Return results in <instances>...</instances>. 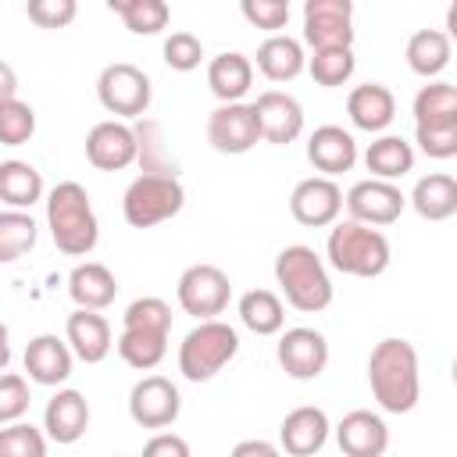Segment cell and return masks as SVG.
Here are the masks:
<instances>
[{
  "instance_id": "obj_1",
  "label": "cell",
  "mask_w": 457,
  "mask_h": 457,
  "mask_svg": "<svg viewBox=\"0 0 457 457\" xmlns=\"http://www.w3.org/2000/svg\"><path fill=\"white\" fill-rule=\"evenodd\" d=\"M368 386L382 411L407 414L414 411L421 396V375H418V350L414 343L400 336H386L368 353Z\"/></svg>"
},
{
  "instance_id": "obj_2",
  "label": "cell",
  "mask_w": 457,
  "mask_h": 457,
  "mask_svg": "<svg viewBox=\"0 0 457 457\" xmlns=\"http://www.w3.org/2000/svg\"><path fill=\"white\" fill-rule=\"evenodd\" d=\"M171 336V307L161 296H139L121 314L118 357L136 371H154L168 353Z\"/></svg>"
},
{
  "instance_id": "obj_3",
  "label": "cell",
  "mask_w": 457,
  "mask_h": 457,
  "mask_svg": "<svg viewBox=\"0 0 457 457\" xmlns=\"http://www.w3.org/2000/svg\"><path fill=\"white\" fill-rule=\"evenodd\" d=\"M46 228L61 253L68 257L93 253L100 239V221L93 214V204L82 182H57L46 193Z\"/></svg>"
},
{
  "instance_id": "obj_4",
  "label": "cell",
  "mask_w": 457,
  "mask_h": 457,
  "mask_svg": "<svg viewBox=\"0 0 457 457\" xmlns=\"http://www.w3.org/2000/svg\"><path fill=\"white\" fill-rule=\"evenodd\" d=\"M275 282H278L286 303L303 311V314H318L332 303V278L325 271V261L303 243H293V246L278 250Z\"/></svg>"
},
{
  "instance_id": "obj_5",
  "label": "cell",
  "mask_w": 457,
  "mask_h": 457,
  "mask_svg": "<svg viewBox=\"0 0 457 457\" xmlns=\"http://www.w3.org/2000/svg\"><path fill=\"white\" fill-rule=\"evenodd\" d=\"M325 253H328V264L336 271L353 275V278H378L393 257L382 228H368V225H357L350 218L332 225Z\"/></svg>"
},
{
  "instance_id": "obj_6",
  "label": "cell",
  "mask_w": 457,
  "mask_h": 457,
  "mask_svg": "<svg viewBox=\"0 0 457 457\" xmlns=\"http://www.w3.org/2000/svg\"><path fill=\"white\" fill-rule=\"evenodd\" d=\"M239 353V332L228 321H200L196 328L186 332L179 343V371L189 382H207L214 378L232 357Z\"/></svg>"
},
{
  "instance_id": "obj_7",
  "label": "cell",
  "mask_w": 457,
  "mask_h": 457,
  "mask_svg": "<svg viewBox=\"0 0 457 457\" xmlns=\"http://www.w3.org/2000/svg\"><path fill=\"white\" fill-rule=\"evenodd\" d=\"M186 204V189L179 175H139L129 182L121 196V214L132 228H154L175 218Z\"/></svg>"
},
{
  "instance_id": "obj_8",
  "label": "cell",
  "mask_w": 457,
  "mask_h": 457,
  "mask_svg": "<svg viewBox=\"0 0 457 457\" xmlns=\"http://www.w3.org/2000/svg\"><path fill=\"white\" fill-rule=\"evenodd\" d=\"M96 96L104 104L107 114H114V121L121 118H139L146 114L150 107V96H154V86H150V75L129 61H114L100 71L96 79Z\"/></svg>"
},
{
  "instance_id": "obj_9",
  "label": "cell",
  "mask_w": 457,
  "mask_h": 457,
  "mask_svg": "<svg viewBox=\"0 0 457 457\" xmlns=\"http://www.w3.org/2000/svg\"><path fill=\"white\" fill-rule=\"evenodd\" d=\"M179 307L200 321L218 318L232 300V282L218 264H189L175 286Z\"/></svg>"
},
{
  "instance_id": "obj_10",
  "label": "cell",
  "mask_w": 457,
  "mask_h": 457,
  "mask_svg": "<svg viewBox=\"0 0 457 457\" xmlns=\"http://www.w3.org/2000/svg\"><path fill=\"white\" fill-rule=\"evenodd\" d=\"M303 43L311 50H353V4L350 0H307Z\"/></svg>"
},
{
  "instance_id": "obj_11",
  "label": "cell",
  "mask_w": 457,
  "mask_h": 457,
  "mask_svg": "<svg viewBox=\"0 0 457 457\" xmlns=\"http://www.w3.org/2000/svg\"><path fill=\"white\" fill-rule=\"evenodd\" d=\"M343 204L350 211V221L368 225V228H382V225H393L403 214L407 196L393 182L364 179V182H353L350 186V193L343 196Z\"/></svg>"
},
{
  "instance_id": "obj_12",
  "label": "cell",
  "mask_w": 457,
  "mask_h": 457,
  "mask_svg": "<svg viewBox=\"0 0 457 457\" xmlns=\"http://www.w3.org/2000/svg\"><path fill=\"white\" fill-rule=\"evenodd\" d=\"M179 411H182L179 386L164 375H146L129 393V418L139 428H168L175 425Z\"/></svg>"
},
{
  "instance_id": "obj_13",
  "label": "cell",
  "mask_w": 457,
  "mask_h": 457,
  "mask_svg": "<svg viewBox=\"0 0 457 457\" xmlns=\"http://www.w3.org/2000/svg\"><path fill=\"white\" fill-rule=\"evenodd\" d=\"M275 357L282 364V371L296 382H311L325 371L328 364V339L318 332V328H307V325H296V328H286L278 336V346H275Z\"/></svg>"
},
{
  "instance_id": "obj_14",
  "label": "cell",
  "mask_w": 457,
  "mask_h": 457,
  "mask_svg": "<svg viewBox=\"0 0 457 457\" xmlns=\"http://www.w3.org/2000/svg\"><path fill=\"white\" fill-rule=\"evenodd\" d=\"M207 143L218 154H246L261 143V129H257V114L250 104H221L211 111L207 118Z\"/></svg>"
},
{
  "instance_id": "obj_15",
  "label": "cell",
  "mask_w": 457,
  "mask_h": 457,
  "mask_svg": "<svg viewBox=\"0 0 457 457\" xmlns=\"http://www.w3.org/2000/svg\"><path fill=\"white\" fill-rule=\"evenodd\" d=\"M289 211L300 225L307 228H325V225H336L339 211H343V189L325 179V175H311L303 182L293 186L289 193Z\"/></svg>"
},
{
  "instance_id": "obj_16",
  "label": "cell",
  "mask_w": 457,
  "mask_h": 457,
  "mask_svg": "<svg viewBox=\"0 0 457 457\" xmlns=\"http://www.w3.org/2000/svg\"><path fill=\"white\" fill-rule=\"evenodd\" d=\"M250 107L257 114V129H261L264 143L286 146L303 132V107L296 96H289L282 89H264Z\"/></svg>"
},
{
  "instance_id": "obj_17",
  "label": "cell",
  "mask_w": 457,
  "mask_h": 457,
  "mask_svg": "<svg viewBox=\"0 0 457 457\" xmlns=\"http://www.w3.org/2000/svg\"><path fill=\"white\" fill-rule=\"evenodd\" d=\"M86 161L100 171H121L136 161V132L125 121H96L86 136Z\"/></svg>"
},
{
  "instance_id": "obj_18",
  "label": "cell",
  "mask_w": 457,
  "mask_h": 457,
  "mask_svg": "<svg viewBox=\"0 0 457 457\" xmlns=\"http://www.w3.org/2000/svg\"><path fill=\"white\" fill-rule=\"evenodd\" d=\"M86 428H89L86 396L79 389H57L43 407V432L61 446H71L86 436Z\"/></svg>"
},
{
  "instance_id": "obj_19",
  "label": "cell",
  "mask_w": 457,
  "mask_h": 457,
  "mask_svg": "<svg viewBox=\"0 0 457 457\" xmlns=\"http://www.w3.org/2000/svg\"><path fill=\"white\" fill-rule=\"evenodd\" d=\"M328 428H332V425H328V414H325L321 407L300 403V407H293V411L282 418V425H278V443H282V450L293 453V457H311V453H318V450L325 446Z\"/></svg>"
},
{
  "instance_id": "obj_20",
  "label": "cell",
  "mask_w": 457,
  "mask_h": 457,
  "mask_svg": "<svg viewBox=\"0 0 457 457\" xmlns=\"http://www.w3.org/2000/svg\"><path fill=\"white\" fill-rule=\"evenodd\" d=\"M64 343H68V350L79 357V361H86V364H100L107 353H111V346H114V339H111V321L100 314V311H71L68 314V321H64Z\"/></svg>"
},
{
  "instance_id": "obj_21",
  "label": "cell",
  "mask_w": 457,
  "mask_h": 457,
  "mask_svg": "<svg viewBox=\"0 0 457 457\" xmlns=\"http://www.w3.org/2000/svg\"><path fill=\"white\" fill-rule=\"evenodd\" d=\"M307 161L325 175H343L357 164V139L343 125H318L307 139Z\"/></svg>"
},
{
  "instance_id": "obj_22",
  "label": "cell",
  "mask_w": 457,
  "mask_h": 457,
  "mask_svg": "<svg viewBox=\"0 0 457 457\" xmlns=\"http://www.w3.org/2000/svg\"><path fill=\"white\" fill-rule=\"evenodd\" d=\"M336 439H339V450L346 457H382L389 450V428L378 414L371 411H350L343 414V421L336 425Z\"/></svg>"
},
{
  "instance_id": "obj_23",
  "label": "cell",
  "mask_w": 457,
  "mask_h": 457,
  "mask_svg": "<svg viewBox=\"0 0 457 457\" xmlns=\"http://www.w3.org/2000/svg\"><path fill=\"white\" fill-rule=\"evenodd\" d=\"M71 350L64 339H57L54 332H43L36 339H29L25 346V371L36 386H61L71 375Z\"/></svg>"
},
{
  "instance_id": "obj_24",
  "label": "cell",
  "mask_w": 457,
  "mask_h": 457,
  "mask_svg": "<svg viewBox=\"0 0 457 457\" xmlns=\"http://www.w3.org/2000/svg\"><path fill=\"white\" fill-rule=\"evenodd\" d=\"M346 114L357 129L364 132H382L393 125L396 118V96L389 86L382 82H364V86H353L350 96H346Z\"/></svg>"
},
{
  "instance_id": "obj_25",
  "label": "cell",
  "mask_w": 457,
  "mask_h": 457,
  "mask_svg": "<svg viewBox=\"0 0 457 457\" xmlns=\"http://www.w3.org/2000/svg\"><path fill=\"white\" fill-rule=\"evenodd\" d=\"M68 293H71L75 307H82V311H104L118 296V278H114V271L107 264L82 261L68 275Z\"/></svg>"
},
{
  "instance_id": "obj_26",
  "label": "cell",
  "mask_w": 457,
  "mask_h": 457,
  "mask_svg": "<svg viewBox=\"0 0 457 457\" xmlns=\"http://www.w3.org/2000/svg\"><path fill=\"white\" fill-rule=\"evenodd\" d=\"M207 86L221 104H243L253 86V61L239 50H225L207 64Z\"/></svg>"
},
{
  "instance_id": "obj_27",
  "label": "cell",
  "mask_w": 457,
  "mask_h": 457,
  "mask_svg": "<svg viewBox=\"0 0 457 457\" xmlns=\"http://www.w3.org/2000/svg\"><path fill=\"white\" fill-rule=\"evenodd\" d=\"M411 207L425 218V221H446L457 214V179L446 171H432L421 175L411 189Z\"/></svg>"
},
{
  "instance_id": "obj_28",
  "label": "cell",
  "mask_w": 457,
  "mask_h": 457,
  "mask_svg": "<svg viewBox=\"0 0 457 457\" xmlns=\"http://www.w3.org/2000/svg\"><path fill=\"white\" fill-rule=\"evenodd\" d=\"M307 68V54H303V43L293 39V36H268L261 46H257V71L271 82H289L296 79L300 71Z\"/></svg>"
},
{
  "instance_id": "obj_29",
  "label": "cell",
  "mask_w": 457,
  "mask_h": 457,
  "mask_svg": "<svg viewBox=\"0 0 457 457\" xmlns=\"http://www.w3.org/2000/svg\"><path fill=\"white\" fill-rule=\"evenodd\" d=\"M450 54H453L450 36L439 32V29H418V32L407 39V50H403L407 68H411L414 75H421V79H436V75L450 64Z\"/></svg>"
},
{
  "instance_id": "obj_30",
  "label": "cell",
  "mask_w": 457,
  "mask_h": 457,
  "mask_svg": "<svg viewBox=\"0 0 457 457\" xmlns=\"http://www.w3.org/2000/svg\"><path fill=\"white\" fill-rule=\"evenodd\" d=\"M43 175L29 161H0V200L11 211H29L43 200Z\"/></svg>"
},
{
  "instance_id": "obj_31",
  "label": "cell",
  "mask_w": 457,
  "mask_h": 457,
  "mask_svg": "<svg viewBox=\"0 0 457 457\" xmlns=\"http://www.w3.org/2000/svg\"><path fill=\"white\" fill-rule=\"evenodd\" d=\"M364 164H368L371 179H382V182L403 179L414 168V146L400 136H378L375 143H368Z\"/></svg>"
},
{
  "instance_id": "obj_32",
  "label": "cell",
  "mask_w": 457,
  "mask_h": 457,
  "mask_svg": "<svg viewBox=\"0 0 457 457\" xmlns=\"http://www.w3.org/2000/svg\"><path fill=\"white\" fill-rule=\"evenodd\" d=\"M432 125H457V89L439 79L414 93V129Z\"/></svg>"
},
{
  "instance_id": "obj_33",
  "label": "cell",
  "mask_w": 457,
  "mask_h": 457,
  "mask_svg": "<svg viewBox=\"0 0 457 457\" xmlns=\"http://www.w3.org/2000/svg\"><path fill=\"white\" fill-rule=\"evenodd\" d=\"M239 321L253 336H275L286 325V307L271 289H250L239 296Z\"/></svg>"
},
{
  "instance_id": "obj_34",
  "label": "cell",
  "mask_w": 457,
  "mask_h": 457,
  "mask_svg": "<svg viewBox=\"0 0 457 457\" xmlns=\"http://www.w3.org/2000/svg\"><path fill=\"white\" fill-rule=\"evenodd\" d=\"M39 225L29 211H0V264H14L36 246Z\"/></svg>"
},
{
  "instance_id": "obj_35",
  "label": "cell",
  "mask_w": 457,
  "mask_h": 457,
  "mask_svg": "<svg viewBox=\"0 0 457 457\" xmlns=\"http://www.w3.org/2000/svg\"><path fill=\"white\" fill-rule=\"evenodd\" d=\"M107 7L136 36H157L161 29H168V18H171V7L164 0H107Z\"/></svg>"
},
{
  "instance_id": "obj_36",
  "label": "cell",
  "mask_w": 457,
  "mask_h": 457,
  "mask_svg": "<svg viewBox=\"0 0 457 457\" xmlns=\"http://www.w3.org/2000/svg\"><path fill=\"white\" fill-rule=\"evenodd\" d=\"M353 68H357V57H353L350 46H343V50H314V54L307 57V71H311V79H314L318 86H325V89L350 82Z\"/></svg>"
},
{
  "instance_id": "obj_37",
  "label": "cell",
  "mask_w": 457,
  "mask_h": 457,
  "mask_svg": "<svg viewBox=\"0 0 457 457\" xmlns=\"http://www.w3.org/2000/svg\"><path fill=\"white\" fill-rule=\"evenodd\" d=\"M132 132H136V161L143 164V175H175V164L164 154L161 125L157 121H143Z\"/></svg>"
},
{
  "instance_id": "obj_38",
  "label": "cell",
  "mask_w": 457,
  "mask_h": 457,
  "mask_svg": "<svg viewBox=\"0 0 457 457\" xmlns=\"http://www.w3.org/2000/svg\"><path fill=\"white\" fill-rule=\"evenodd\" d=\"M32 136H36V111H32V104H25L18 96L0 104V143L4 146H21Z\"/></svg>"
},
{
  "instance_id": "obj_39",
  "label": "cell",
  "mask_w": 457,
  "mask_h": 457,
  "mask_svg": "<svg viewBox=\"0 0 457 457\" xmlns=\"http://www.w3.org/2000/svg\"><path fill=\"white\" fill-rule=\"evenodd\" d=\"M0 457H46V432L29 421L4 425L0 428Z\"/></svg>"
},
{
  "instance_id": "obj_40",
  "label": "cell",
  "mask_w": 457,
  "mask_h": 457,
  "mask_svg": "<svg viewBox=\"0 0 457 457\" xmlns=\"http://www.w3.org/2000/svg\"><path fill=\"white\" fill-rule=\"evenodd\" d=\"M32 396H29V382L14 371H0V425H14L25 418Z\"/></svg>"
},
{
  "instance_id": "obj_41",
  "label": "cell",
  "mask_w": 457,
  "mask_h": 457,
  "mask_svg": "<svg viewBox=\"0 0 457 457\" xmlns=\"http://www.w3.org/2000/svg\"><path fill=\"white\" fill-rule=\"evenodd\" d=\"M204 61V43L193 32H171L164 39V64L175 71H193Z\"/></svg>"
},
{
  "instance_id": "obj_42",
  "label": "cell",
  "mask_w": 457,
  "mask_h": 457,
  "mask_svg": "<svg viewBox=\"0 0 457 457\" xmlns=\"http://www.w3.org/2000/svg\"><path fill=\"white\" fill-rule=\"evenodd\" d=\"M239 11L253 29H264L271 36H278V29L289 21V4L286 0H243Z\"/></svg>"
},
{
  "instance_id": "obj_43",
  "label": "cell",
  "mask_w": 457,
  "mask_h": 457,
  "mask_svg": "<svg viewBox=\"0 0 457 457\" xmlns=\"http://www.w3.org/2000/svg\"><path fill=\"white\" fill-rule=\"evenodd\" d=\"M29 21H36L39 29H64L75 21L79 4L75 0H29L25 4Z\"/></svg>"
},
{
  "instance_id": "obj_44",
  "label": "cell",
  "mask_w": 457,
  "mask_h": 457,
  "mask_svg": "<svg viewBox=\"0 0 457 457\" xmlns=\"http://www.w3.org/2000/svg\"><path fill=\"white\" fill-rule=\"evenodd\" d=\"M414 139H418L421 154H428V157H436V161H450V157H457V125L414 129Z\"/></svg>"
},
{
  "instance_id": "obj_45",
  "label": "cell",
  "mask_w": 457,
  "mask_h": 457,
  "mask_svg": "<svg viewBox=\"0 0 457 457\" xmlns=\"http://www.w3.org/2000/svg\"><path fill=\"white\" fill-rule=\"evenodd\" d=\"M139 457H193V453H189V443L179 432H157V436L146 439Z\"/></svg>"
},
{
  "instance_id": "obj_46",
  "label": "cell",
  "mask_w": 457,
  "mask_h": 457,
  "mask_svg": "<svg viewBox=\"0 0 457 457\" xmlns=\"http://www.w3.org/2000/svg\"><path fill=\"white\" fill-rule=\"evenodd\" d=\"M228 457H282V453H278V446L268 443V439H243V443L232 446Z\"/></svg>"
},
{
  "instance_id": "obj_47",
  "label": "cell",
  "mask_w": 457,
  "mask_h": 457,
  "mask_svg": "<svg viewBox=\"0 0 457 457\" xmlns=\"http://www.w3.org/2000/svg\"><path fill=\"white\" fill-rule=\"evenodd\" d=\"M14 96H18V75L7 61H0V104H7Z\"/></svg>"
},
{
  "instance_id": "obj_48",
  "label": "cell",
  "mask_w": 457,
  "mask_h": 457,
  "mask_svg": "<svg viewBox=\"0 0 457 457\" xmlns=\"http://www.w3.org/2000/svg\"><path fill=\"white\" fill-rule=\"evenodd\" d=\"M7 361H11V332H7V325L0 321V371L7 368Z\"/></svg>"
}]
</instances>
